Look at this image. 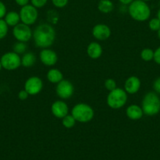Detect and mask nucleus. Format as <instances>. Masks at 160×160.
I'll return each mask as SVG.
<instances>
[{
    "mask_svg": "<svg viewBox=\"0 0 160 160\" xmlns=\"http://www.w3.org/2000/svg\"><path fill=\"white\" fill-rule=\"evenodd\" d=\"M35 44L39 48H46L51 46L56 38V32L51 25L42 23L39 25L33 32Z\"/></svg>",
    "mask_w": 160,
    "mask_h": 160,
    "instance_id": "nucleus-1",
    "label": "nucleus"
},
{
    "mask_svg": "<svg viewBox=\"0 0 160 160\" xmlns=\"http://www.w3.org/2000/svg\"><path fill=\"white\" fill-rule=\"evenodd\" d=\"M128 11L130 17L137 21H144L151 15L150 8L142 0H133L130 4Z\"/></svg>",
    "mask_w": 160,
    "mask_h": 160,
    "instance_id": "nucleus-2",
    "label": "nucleus"
},
{
    "mask_svg": "<svg viewBox=\"0 0 160 160\" xmlns=\"http://www.w3.org/2000/svg\"><path fill=\"white\" fill-rule=\"evenodd\" d=\"M142 110L147 116H153L160 111V99L155 92H148L142 101Z\"/></svg>",
    "mask_w": 160,
    "mask_h": 160,
    "instance_id": "nucleus-3",
    "label": "nucleus"
},
{
    "mask_svg": "<svg viewBox=\"0 0 160 160\" xmlns=\"http://www.w3.org/2000/svg\"><path fill=\"white\" fill-rule=\"evenodd\" d=\"M72 115L76 121L80 123H87L93 118L94 111L89 105L78 103L72 109Z\"/></svg>",
    "mask_w": 160,
    "mask_h": 160,
    "instance_id": "nucleus-4",
    "label": "nucleus"
},
{
    "mask_svg": "<svg viewBox=\"0 0 160 160\" xmlns=\"http://www.w3.org/2000/svg\"><path fill=\"white\" fill-rule=\"evenodd\" d=\"M127 95L125 90L116 88L109 92L107 98V103L111 109H120L126 103Z\"/></svg>",
    "mask_w": 160,
    "mask_h": 160,
    "instance_id": "nucleus-5",
    "label": "nucleus"
},
{
    "mask_svg": "<svg viewBox=\"0 0 160 160\" xmlns=\"http://www.w3.org/2000/svg\"><path fill=\"white\" fill-rule=\"evenodd\" d=\"M0 62L3 68L7 70H14L21 65V59L19 55L14 52H9L3 55Z\"/></svg>",
    "mask_w": 160,
    "mask_h": 160,
    "instance_id": "nucleus-6",
    "label": "nucleus"
},
{
    "mask_svg": "<svg viewBox=\"0 0 160 160\" xmlns=\"http://www.w3.org/2000/svg\"><path fill=\"white\" fill-rule=\"evenodd\" d=\"M19 14L22 23L27 25L34 24L38 18L37 9L32 5L28 4L24 6H22Z\"/></svg>",
    "mask_w": 160,
    "mask_h": 160,
    "instance_id": "nucleus-7",
    "label": "nucleus"
},
{
    "mask_svg": "<svg viewBox=\"0 0 160 160\" xmlns=\"http://www.w3.org/2000/svg\"><path fill=\"white\" fill-rule=\"evenodd\" d=\"M13 34L18 42H27L31 39L32 32L31 28H29V25L22 23H18L14 27L13 30Z\"/></svg>",
    "mask_w": 160,
    "mask_h": 160,
    "instance_id": "nucleus-8",
    "label": "nucleus"
},
{
    "mask_svg": "<svg viewBox=\"0 0 160 160\" xmlns=\"http://www.w3.org/2000/svg\"><path fill=\"white\" fill-rule=\"evenodd\" d=\"M56 92L60 98L67 99L71 98L74 93L73 84L67 80H62L57 84Z\"/></svg>",
    "mask_w": 160,
    "mask_h": 160,
    "instance_id": "nucleus-9",
    "label": "nucleus"
},
{
    "mask_svg": "<svg viewBox=\"0 0 160 160\" xmlns=\"http://www.w3.org/2000/svg\"><path fill=\"white\" fill-rule=\"evenodd\" d=\"M43 88L42 80L38 77H31L26 81L24 84V90L29 95H35L39 94Z\"/></svg>",
    "mask_w": 160,
    "mask_h": 160,
    "instance_id": "nucleus-10",
    "label": "nucleus"
},
{
    "mask_svg": "<svg viewBox=\"0 0 160 160\" xmlns=\"http://www.w3.org/2000/svg\"><path fill=\"white\" fill-rule=\"evenodd\" d=\"M39 58H40L41 62L44 65L49 66V67L55 65L57 62V56L56 52L48 48H44L40 52Z\"/></svg>",
    "mask_w": 160,
    "mask_h": 160,
    "instance_id": "nucleus-11",
    "label": "nucleus"
},
{
    "mask_svg": "<svg viewBox=\"0 0 160 160\" xmlns=\"http://www.w3.org/2000/svg\"><path fill=\"white\" fill-rule=\"evenodd\" d=\"M93 35L96 39L100 41H104L111 36V30L109 27L105 24H97L93 28Z\"/></svg>",
    "mask_w": 160,
    "mask_h": 160,
    "instance_id": "nucleus-12",
    "label": "nucleus"
},
{
    "mask_svg": "<svg viewBox=\"0 0 160 160\" xmlns=\"http://www.w3.org/2000/svg\"><path fill=\"white\" fill-rule=\"evenodd\" d=\"M51 111L54 117L62 119L68 113V107L64 102L58 100L52 104Z\"/></svg>",
    "mask_w": 160,
    "mask_h": 160,
    "instance_id": "nucleus-13",
    "label": "nucleus"
},
{
    "mask_svg": "<svg viewBox=\"0 0 160 160\" xmlns=\"http://www.w3.org/2000/svg\"><path fill=\"white\" fill-rule=\"evenodd\" d=\"M140 87H141V81L139 78L134 76L127 78L125 82V86H124L125 92L130 95L136 93L139 91Z\"/></svg>",
    "mask_w": 160,
    "mask_h": 160,
    "instance_id": "nucleus-14",
    "label": "nucleus"
},
{
    "mask_svg": "<svg viewBox=\"0 0 160 160\" xmlns=\"http://www.w3.org/2000/svg\"><path fill=\"white\" fill-rule=\"evenodd\" d=\"M142 108L136 105H131L126 109V116L130 120H140L143 116Z\"/></svg>",
    "mask_w": 160,
    "mask_h": 160,
    "instance_id": "nucleus-15",
    "label": "nucleus"
},
{
    "mask_svg": "<svg viewBox=\"0 0 160 160\" xmlns=\"http://www.w3.org/2000/svg\"><path fill=\"white\" fill-rule=\"evenodd\" d=\"M87 54L91 59H98L102 55L101 45L97 42H91L87 47Z\"/></svg>",
    "mask_w": 160,
    "mask_h": 160,
    "instance_id": "nucleus-16",
    "label": "nucleus"
},
{
    "mask_svg": "<svg viewBox=\"0 0 160 160\" xmlns=\"http://www.w3.org/2000/svg\"><path fill=\"white\" fill-rule=\"evenodd\" d=\"M47 79L50 82L58 84L63 80V74L57 69H51L47 73Z\"/></svg>",
    "mask_w": 160,
    "mask_h": 160,
    "instance_id": "nucleus-17",
    "label": "nucleus"
},
{
    "mask_svg": "<svg viewBox=\"0 0 160 160\" xmlns=\"http://www.w3.org/2000/svg\"><path fill=\"white\" fill-rule=\"evenodd\" d=\"M4 20L7 23L8 26L15 27L16 25L18 24L19 21L20 20V14L14 11H10L6 14Z\"/></svg>",
    "mask_w": 160,
    "mask_h": 160,
    "instance_id": "nucleus-18",
    "label": "nucleus"
},
{
    "mask_svg": "<svg viewBox=\"0 0 160 160\" xmlns=\"http://www.w3.org/2000/svg\"><path fill=\"white\" fill-rule=\"evenodd\" d=\"M36 61L35 56L32 52H27L25 53L21 58V65L24 67H31L35 64Z\"/></svg>",
    "mask_w": 160,
    "mask_h": 160,
    "instance_id": "nucleus-19",
    "label": "nucleus"
},
{
    "mask_svg": "<svg viewBox=\"0 0 160 160\" xmlns=\"http://www.w3.org/2000/svg\"><path fill=\"white\" fill-rule=\"evenodd\" d=\"M114 9V5L110 0H100L98 3V9L103 13L111 12Z\"/></svg>",
    "mask_w": 160,
    "mask_h": 160,
    "instance_id": "nucleus-20",
    "label": "nucleus"
},
{
    "mask_svg": "<svg viewBox=\"0 0 160 160\" xmlns=\"http://www.w3.org/2000/svg\"><path fill=\"white\" fill-rule=\"evenodd\" d=\"M75 118L72 115H66L64 118H62V124L66 128H72L75 126Z\"/></svg>",
    "mask_w": 160,
    "mask_h": 160,
    "instance_id": "nucleus-21",
    "label": "nucleus"
},
{
    "mask_svg": "<svg viewBox=\"0 0 160 160\" xmlns=\"http://www.w3.org/2000/svg\"><path fill=\"white\" fill-rule=\"evenodd\" d=\"M141 57L144 61H150L154 58V52L150 48H144L141 53Z\"/></svg>",
    "mask_w": 160,
    "mask_h": 160,
    "instance_id": "nucleus-22",
    "label": "nucleus"
},
{
    "mask_svg": "<svg viewBox=\"0 0 160 160\" xmlns=\"http://www.w3.org/2000/svg\"><path fill=\"white\" fill-rule=\"evenodd\" d=\"M27 49V45L25 42H19L14 44L13 45V52H14L17 53V54H22Z\"/></svg>",
    "mask_w": 160,
    "mask_h": 160,
    "instance_id": "nucleus-23",
    "label": "nucleus"
},
{
    "mask_svg": "<svg viewBox=\"0 0 160 160\" xmlns=\"http://www.w3.org/2000/svg\"><path fill=\"white\" fill-rule=\"evenodd\" d=\"M8 33V25L4 20L0 19V40L4 38Z\"/></svg>",
    "mask_w": 160,
    "mask_h": 160,
    "instance_id": "nucleus-24",
    "label": "nucleus"
},
{
    "mask_svg": "<svg viewBox=\"0 0 160 160\" xmlns=\"http://www.w3.org/2000/svg\"><path fill=\"white\" fill-rule=\"evenodd\" d=\"M104 87L106 88L107 90H108L109 92L114 90L116 88V82L114 79H111V78H108L104 82Z\"/></svg>",
    "mask_w": 160,
    "mask_h": 160,
    "instance_id": "nucleus-25",
    "label": "nucleus"
},
{
    "mask_svg": "<svg viewBox=\"0 0 160 160\" xmlns=\"http://www.w3.org/2000/svg\"><path fill=\"white\" fill-rule=\"evenodd\" d=\"M149 28L152 31H158L160 28V20L158 18H154L149 22Z\"/></svg>",
    "mask_w": 160,
    "mask_h": 160,
    "instance_id": "nucleus-26",
    "label": "nucleus"
},
{
    "mask_svg": "<svg viewBox=\"0 0 160 160\" xmlns=\"http://www.w3.org/2000/svg\"><path fill=\"white\" fill-rule=\"evenodd\" d=\"M52 2L56 7L63 8L66 6L68 2V0H52Z\"/></svg>",
    "mask_w": 160,
    "mask_h": 160,
    "instance_id": "nucleus-27",
    "label": "nucleus"
},
{
    "mask_svg": "<svg viewBox=\"0 0 160 160\" xmlns=\"http://www.w3.org/2000/svg\"><path fill=\"white\" fill-rule=\"evenodd\" d=\"M48 0H31V4L36 8H41L46 4Z\"/></svg>",
    "mask_w": 160,
    "mask_h": 160,
    "instance_id": "nucleus-28",
    "label": "nucleus"
},
{
    "mask_svg": "<svg viewBox=\"0 0 160 160\" xmlns=\"http://www.w3.org/2000/svg\"><path fill=\"white\" fill-rule=\"evenodd\" d=\"M6 14V8L4 3L0 1V19H3Z\"/></svg>",
    "mask_w": 160,
    "mask_h": 160,
    "instance_id": "nucleus-29",
    "label": "nucleus"
},
{
    "mask_svg": "<svg viewBox=\"0 0 160 160\" xmlns=\"http://www.w3.org/2000/svg\"><path fill=\"white\" fill-rule=\"evenodd\" d=\"M28 95L29 94L26 92L25 90H21L20 91V92L18 93V98L20 100H26L28 98Z\"/></svg>",
    "mask_w": 160,
    "mask_h": 160,
    "instance_id": "nucleus-30",
    "label": "nucleus"
},
{
    "mask_svg": "<svg viewBox=\"0 0 160 160\" xmlns=\"http://www.w3.org/2000/svg\"><path fill=\"white\" fill-rule=\"evenodd\" d=\"M153 88L157 93L160 94V78L155 80L153 84Z\"/></svg>",
    "mask_w": 160,
    "mask_h": 160,
    "instance_id": "nucleus-31",
    "label": "nucleus"
},
{
    "mask_svg": "<svg viewBox=\"0 0 160 160\" xmlns=\"http://www.w3.org/2000/svg\"><path fill=\"white\" fill-rule=\"evenodd\" d=\"M154 59H155V62L157 63L160 64V47L158 48H157L156 51L154 52Z\"/></svg>",
    "mask_w": 160,
    "mask_h": 160,
    "instance_id": "nucleus-32",
    "label": "nucleus"
},
{
    "mask_svg": "<svg viewBox=\"0 0 160 160\" xmlns=\"http://www.w3.org/2000/svg\"><path fill=\"white\" fill-rule=\"evenodd\" d=\"M15 2L17 5H19V6H26V5L28 4V2H29V0H15Z\"/></svg>",
    "mask_w": 160,
    "mask_h": 160,
    "instance_id": "nucleus-33",
    "label": "nucleus"
},
{
    "mask_svg": "<svg viewBox=\"0 0 160 160\" xmlns=\"http://www.w3.org/2000/svg\"><path fill=\"white\" fill-rule=\"evenodd\" d=\"M119 1L123 5H129V4H130V3H131L133 0H119Z\"/></svg>",
    "mask_w": 160,
    "mask_h": 160,
    "instance_id": "nucleus-34",
    "label": "nucleus"
},
{
    "mask_svg": "<svg viewBox=\"0 0 160 160\" xmlns=\"http://www.w3.org/2000/svg\"><path fill=\"white\" fill-rule=\"evenodd\" d=\"M158 19L160 20V9L158 10Z\"/></svg>",
    "mask_w": 160,
    "mask_h": 160,
    "instance_id": "nucleus-35",
    "label": "nucleus"
},
{
    "mask_svg": "<svg viewBox=\"0 0 160 160\" xmlns=\"http://www.w3.org/2000/svg\"><path fill=\"white\" fill-rule=\"evenodd\" d=\"M158 38H160V28L158 30Z\"/></svg>",
    "mask_w": 160,
    "mask_h": 160,
    "instance_id": "nucleus-36",
    "label": "nucleus"
},
{
    "mask_svg": "<svg viewBox=\"0 0 160 160\" xmlns=\"http://www.w3.org/2000/svg\"><path fill=\"white\" fill-rule=\"evenodd\" d=\"M3 68V67H2V64H1V62H0V70H1V69Z\"/></svg>",
    "mask_w": 160,
    "mask_h": 160,
    "instance_id": "nucleus-37",
    "label": "nucleus"
},
{
    "mask_svg": "<svg viewBox=\"0 0 160 160\" xmlns=\"http://www.w3.org/2000/svg\"><path fill=\"white\" fill-rule=\"evenodd\" d=\"M142 1H144V2H146V1H149V0H142Z\"/></svg>",
    "mask_w": 160,
    "mask_h": 160,
    "instance_id": "nucleus-38",
    "label": "nucleus"
}]
</instances>
